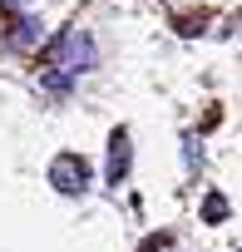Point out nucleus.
I'll return each mask as SVG.
<instances>
[{"mask_svg":"<svg viewBox=\"0 0 242 252\" xmlns=\"http://www.w3.org/2000/svg\"><path fill=\"white\" fill-rule=\"evenodd\" d=\"M50 64L64 74V79H74V74H89L94 64H99V45H94V35L89 30H64L60 40H55V50H50Z\"/></svg>","mask_w":242,"mask_h":252,"instance_id":"nucleus-1","label":"nucleus"},{"mask_svg":"<svg viewBox=\"0 0 242 252\" xmlns=\"http://www.w3.org/2000/svg\"><path fill=\"white\" fill-rule=\"evenodd\" d=\"M40 35H45V25H40L35 15H20V25L10 30V45H15V50H35V45H40Z\"/></svg>","mask_w":242,"mask_h":252,"instance_id":"nucleus-4","label":"nucleus"},{"mask_svg":"<svg viewBox=\"0 0 242 252\" xmlns=\"http://www.w3.org/2000/svg\"><path fill=\"white\" fill-rule=\"evenodd\" d=\"M198 213H203V222H222V218H227V198H222V193H208Z\"/></svg>","mask_w":242,"mask_h":252,"instance_id":"nucleus-5","label":"nucleus"},{"mask_svg":"<svg viewBox=\"0 0 242 252\" xmlns=\"http://www.w3.org/2000/svg\"><path fill=\"white\" fill-rule=\"evenodd\" d=\"M183 158H188V168H198V163H203V149H198V139H183Z\"/></svg>","mask_w":242,"mask_h":252,"instance_id":"nucleus-6","label":"nucleus"},{"mask_svg":"<svg viewBox=\"0 0 242 252\" xmlns=\"http://www.w3.org/2000/svg\"><path fill=\"white\" fill-rule=\"evenodd\" d=\"M50 183H55V193H64V198H84V193H89V158L74 154V149L55 154V158H50Z\"/></svg>","mask_w":242,"mask_h":252,"instance_id":"nucleus-2","label":"nucleus"},{"mask_svg":"<svg viewBox=\"0 0 242 252\" xmlns=\"http://www.w3.org/2000/svg\"><path fill=\"white\" fill-rule=\"evenodd\" d=\"M144 252H173V237H153V242H149Z\"/></svg>","mask_w":242,"mask_h":252,"instance_id":"nucleus-7","label":"nucleus"},{"mask_svg":"<svg viewBox=\"0 0 242 252\" xmlns=\"http://www.w3.org/2000/svg\"><path fill=\"white\" fill-rule=\"evenodd\" d=\"M129 168H134V144H129V129H114L109 134V168H104V178L119 188L129 178Z\"/></svg>","mask_w":242,"mask_h":252,"instance_id":"nucleus-3","label":"nucleus"}]
</instances>
